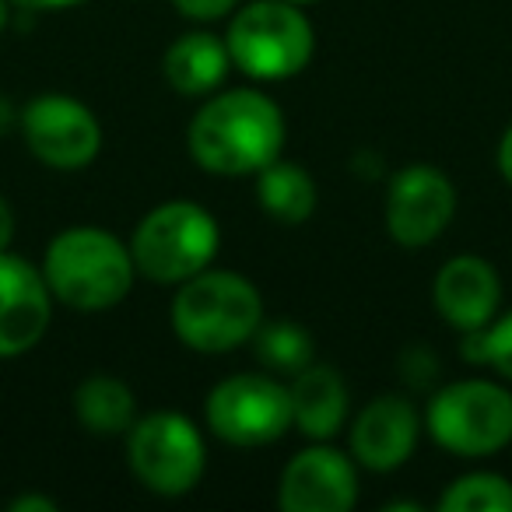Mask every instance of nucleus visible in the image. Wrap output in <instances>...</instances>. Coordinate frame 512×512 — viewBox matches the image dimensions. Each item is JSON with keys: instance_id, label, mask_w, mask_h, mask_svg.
<instances>
[{"instance_id": "nucleus-22", "label": "nucleus", "mask_w": 512, "mask_h": 512, "mask_svg": "<svg viewBox=\"0 0 512 512\" xmlns=\"http://www.w3.org/2000/svg\"><path fill=\"white\" fill-rule=\"evenodd\" d=\"M176 11L183 18H193V22H218L228 11L239 4V0H172Z\"/></svg>"}, {"instance_id": "nucleus-20", "label": "nucleus", "mask_w": 512, "mask_h": 512, "mask_svg": "<svg viewBox=\"0 0 512 512\" xmlns=\"http://www.w3.org/2000/svg\"><path fill=\"white\" fill-rule=\"evenodd\" d=\"M442 512H512V481L491 470H477L453 481L439 498Z\"/></svg>"}, {"instance_id": "nucleus-24", "label": "nucleus", "mask_w": 512, "mask_h": 512, "mask_svg": "<svg viewBox=\"0 0 512 512\" xmlns=\"http://www.w3.org/2000/svg\"><path fill=\"white\" fill-rule=\"evenodd\" d=\"M11 4L22 11H64V8H78L85 0H11Z\"/></svg>"}, {"instance_id": "nucleus-5", "label": "nucleus", "mask_w": 512, "mask_h": 512, "mask_svg": "<svg viewBox=\"0 0 512 512\" xmlns=\"http://www.w3.org/2000/svg\"><path fill=\"white\" fill-rule=\"evenodd\" d=\"M228 53L256 81H285L309 67L316 53L313 22L292 0H253L228 25Z\"/></svg>"}, {"instance_id": "nucleus-21", "label": "nucleus", "mask_w": 512, "mask_h": 512, "mask_svg": "<svg viewBox=\"0 0 512 512\" xmlns=\"http://www.w3.org/2000/svg\"><path fill=\"white\" fill-rule=\"evenodd\" d=\"M463 358L474 365H491L498 376L512 379V313L498 316L481 330H467Z\"/></svg>"}, {"instance_id": "nucleus-2", "label": "nucleus", "mask_w": 512, "mask_h": 512, "mask_svg": "<svg viewBox=\"0 0 512 512\" xmlns=\"http://www.w3.org/2000/svg\"><path fill=\"white\" fill-rule=\"evenodd\" d=\"M43 278L53 299L78 313H106L130 295L137 278L130 246L99 225H74L46 246Z\"/></svg>"}, {"instance_id": "nucleus-14", "label": "nucleus", "mask_w": 512, "mask_h": 512, "mask_svg": "<svg viewBox=\"0 0 512 512\" xmlns=\"http://www.w3.org/2000/svg\"><path fill=\"white\" fill-rule=\"evenodd\" d=\"M435 309L456 330H481L498 316L502 306V281L498 271L484 256H453L439 274H435Z\"/></svg>"}, {"instance_id": "nucleus-29", "label": "nucleus", "mask_w": 512, "mask_h": 512, "mask_svg": "<svg viewBox=\"0 0 512 512\" xmlns=\"http://www.w3.org/2000/svg\"><path fill=\"white\" fill-rule=\"evenodd\" d=\"M292 4H313V0H292Z\"/></svg>"}, {"instance_id": "nucleus-16", "label": "nucleus", "mask_w": 512, "mask_h": 512, "mask_svg": "<svg viewBox=\"0 0 512 512\" xmlns=\"http://www.w3.org/2000/svg\"><path fill=\"white\" fill-rule=\"evenodd\" d=\"M228 67H232L228 43L211 32H186L165 50L162 60L165 81L190 99H207L218 92L228 78Z\"/></svg>"}, {"instance_id": "nucleus-3", "label": "nucleus", "mask_w": 512, "mask_h": 512, "mask_svg": "<svg viewBox=\"0 0 512 512\" xmlns=\"http://www.w3.org/2000/svg\"><path fill=\"white\" fill-rule=\"evenodd\" d=\"M264 323V299L235 271H200L172 299V330L190 351L225 355L249 344Z\"/></svg>"}, {"instance_id": "nucleus-9", "label": "nucleus", "mask_w": 512, "mask_h": 512, "mask_svg": "<svg viewBox=\"0 0 512 512\" xmlns=\"http://www.w3.org/2000/svg\"><path fill=\"white\" fill-rule=\"evenodd\" d=\"M18 127L29 151L50 169H85L102 151V127L85 102L71 95H36L18 113Z\"/></svg>"}, {"instance_id": "nucleus-17", "label": "nucleus", "mask_w": 512, "mask_h": 512, "mask_svg": "<svg viewBox=\"0 0 512 512\" xmlns=\"http://www.w3.org/2000/svg\"><path fill=\"white\" fill-rule=\"evenodd\" d=\"M74 414L81 428L92 435H127L137 421V400L123 379L116 376H88L74 390Z\"/></svg>"}, {"instance_id": "nucleus-13", "label": "nucleus", "mask_w": 512, "mask_h": 512, "mask_svg": "<svg viewBox=\"0 0 512 512\" xmlns=\"http://www.w3.org/2000/svg\"><path fill=\"white\" fill-rule=\"evenodd\" d=\"M421 439V414L407 397H376L351 425V456L376 474L404 467Z\"/></svg>"}, {"instance_id": "nucleus-18", "label": "nucleus", "mask_w": 512, "mask_h": 512, "mask_svg": "<svg viewBox=\"0 0 512 512\" xmlns=\"http://www.w3.org/2000/svg\"><path fill=\"white\" fill-rule=\"evenodd\" d=\"M256 204L281 225H302L316 211V183L299 162L274 158L256 172Z\"/></svg>"}, {"instance_id": "nucleus-19", "label": "nucleus", "mask_w": 512, "mask_h": 512, "mask_svg": "<svg viewBox=\"0 0 512 512\" xmlns=\"http://www.w3.org/2000/svg\"><path fill=\"white\" fill-rule=\"evenodd\" d=\"M253 351L271 376H295L313 365V337L299 323H260L253 334Z\"/></svg>"}, {"instance_id": "nucleus-6", "label": "nucleus", "mask_w": 512, "mask_h": 512, "mask_svg": "<svg viewBox=\"0 0 512 512\" xmlns=\"http://www.w3.org/2000/svg\"><path fill=\"white\" fill-rule=\"evenodd\" d=\"M425 428L453 456H491L512 442V393L491 379L442 386L428 400Z\"/></svg>"}, {"instance_id": "nucleus-7", "label": "nucleus", "mask_w": 512, "mask_h": 512, "mask_svg": "<svg viewBox=\"0 0 512 512\" xmlns=\"http://www.w3.org/2000/svg\"><path fill=\"white\" fill-rule=\"evenodd\" d=\"M127 460L134 477L162 498L193 491L204 477L207 446L200 428L179 411H155L137 418L127 432Z\"/></svg>"}, {"instance_id": "nucleus-10", "label": "nucleus", "mask_w": 512, "mask_h": 512, "mask_svg": "<svg viewBox=\"0 0 512 512\" xmlns=\"http://www.w3.org/2000/svg\"><path fill=\"white\" fill-rule=\"evenodd\" d=\"M456 214V190L435 165H407L386 190V232L393 242L418 249L435 242Z\"/></svg>"}, {"instance_id": "nucleus-27", "label": "nucleus", "mask_w": 512, "mask_h": 512, "mask_svg": "<svg viewBox=\"0 0 512 512\" xmlns=\"http://www.w3.org/2000/svg\"><path fill=\"white\" fill-rule=\"evenodd\" d=\"M18 127V109L11 106V99H4L0 95V137L8 134V130H15Z\"/></svg>"}, {"instance_id": "nucleus-8", "label": "nucleus", "mask_w": 512, "mask_h": 512, "mask_svg": "<svg viewBox=\"0 0 512 512\" xmlns=\"http://www.w3.org/2000/svg\"><path fill=\"white\" fill-rule=\"evenodd\" d=\"M204 414L221 442L242 449L271 446L292 428V397L271 372H239L207 393Z\"/></svg>"}, {"instance_id": "nucleus-4", "label": "nucleus", "mask_w": 512, "mask_h": 512, "mask_svg": "<svg viewBox=\"0 0 512 512\" xmlns=\"http://www.w3.org/2000/svg\"><path fill=\"white\" fill-rule=\"evenodd\" d=\"M221 249L218 221L193 200H165L141 218L130 239L137 274L155 285H183L207 271Z\"/></svg>"}, {"instance_id": "nucleus-25", "label": "nucleus", "mask_w": 512, "mask_h": 512, "mask_svg": "<svg viewBox=\"0 0 512 512\" xmlns=\"http://www.w3.org/2000/svg\"><path fill=\"white\" fill-rule=\"evenodd\" d=\"M11 239H15V211H11L8 200L0 197V253L11 246Z\"/></svg>"}, {"instance_id": "nucleus-26", "label": "nucleus", "mask_w": 512, "mask_h": 512, "mask_svg": "<svg viewBox=\"0 0 512 512\" xmlns=\"http://www.w3.org/2000/svg\"><path fill=\"white\" fill-rule=\"evenodd\" d=\"M498 172H502V179L512 186V127L502 134V144H498Z\"/></svg>"}, {"instance_id": "nucleus-12", "label": "nucleus", "mask_w": 512, "mask_h": 512, "mask_svg": "<svg viewBox=\"0 0 512 512\" xmlns=\"http://www.w3.org/2000/svg\"><path fill=\"white\" fill-rule=\"evenodd\" d=\"M53 292L43 271L18 253H0V358L32 351L50 330Z\"/></svg>"}, {"instance_id": "nucleus-23", "label": "nucleus", "mask_w": 512, "mask_h": 512, "mask_svg": "<svg viewBox=\"0 0 512 512\" xmlns=\"http://www.w3.org/2000/svg\"><path fill=\"white\" fill-rule=\"evenodd\" d=\"M60 505L53 498H43V495H22L11 502V512H57Z\"/></svg>"}, {"instance_id": "nucleus-15", "label": "nucleus", "mask_w": 512, "mask_h": 512, "mask_svg": "<svg viewBox=\"0 0 512 512\" xmlns=\"http://www.w3.org/2000/svg\"><path fill=\"white\" fill-rule=\"evenodd\" d=\"M288 397H292V425L313 442L334 439L348 421V386L330 365L313 362L295 372Z\"/></svg>"}, {"instance_id": "nucleus-28", "label": "nucleus", "mask_w": 512, "mask_h": 512, "mask_svg": "<svg viewBox=\"0 0 512 512\" xmlns=\"http://www.w3.org/2000/svg\"><path fill=\"white\" fill-rule=\"evenodd\" d=\"M8 18H11V0H0V32L8 29Z\"/></svg>"}, {"instance_id": "nucleus-1", "label": "nucleus", "mask_w": 512, "mask_h": 512, "mask_svg": "<svg viewBox=\"0 0 512 512\" xmlns=\"http://www.w3.org/2000/svg\"><path fill=\"white\" fill-rule=\"evenodd\" d=\"M285 113L264 92L232 88L207 95L190 123V155L211 176H256L281 158L285 148Z\"/></svg>"}, {"instance_id": "nucleus-11", "label": "nucleus", "mask_w": 512, "mask_h": 512, "mask_svg": "<svg viewBox=\"0 0 512 512\" xmlns=\"http://www.w3.org/2000/svg\"><path fill=\"white\" fill-rule=\"evenodd\" d=\"M358 502V470L334 446H309L281 470L278 505L285 512H351Z\"/></svg>"}]
</instances>
